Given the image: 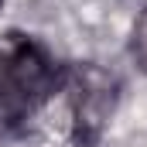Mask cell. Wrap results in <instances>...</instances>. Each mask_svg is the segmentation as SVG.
Returning <instances> with one entry per match:
<instances>
[{"label":"cell","mask_w":147,"mask_h":147,"mask_svg":"<svg viewBox=\"0 0 147 147\" xmlns=\"http://www.w3.org/2000/svg\"><path fill=\"white\" fill-rule=\"evenodd\" d=\"M62 86V69L31 34L0 38V134L21 130Z\"/></svg>","instance_id":"cell-1"},{"label":"cell","mask_w":147,"mask_h":147,"mask_svg":"<svg viewBox=\"0 0 147 147\" xmlns=\"http://www.w3.org/2000/svg\"><path fill=\"white\" fill-rule=\"evenodd\" d=\"M58 89L65 92V110H69V127H72L75 144L96 147L116 110V92H120L116 75L92 62H79L62 72Z\"/></svg>","instance_id":"cell-2"},{"label":"cell","mask_w":147,"mask_h":147,"mask_svg":"<svg viewBox=\"0 0 147 147\" xmlns=\"http://www.w3.org/2000/svg\"><path fill=\"white\" fill-rule=\"evenodd\" d=\"M130 55L137 62V69L147 72V7L140 10L137 24H134V38H130Z\"/></svg>","instance_id":"cell-3"},{"label":"cell","mask_w":147,"mask_h":147,"mask_svg":"<svg viewBox=\"0 0 147 147\" xmlns=\"http://www.w3.org/2000/svg\"><path fill=\"white\" fill-rule=\"evenodd\" d=\"M0 3H3V0H0Z\"/></svg>","instance_id":"cell-4"}]
</instances>
